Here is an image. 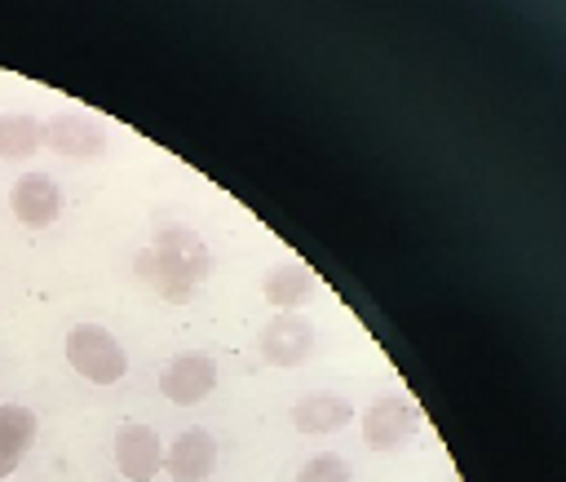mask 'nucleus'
Segmentation results:
<instances>
[{"label":"nucleus","mask_w":566,"mask_h":482,"mask_svg":"<svg viewBox=\"0 0 566 482\" xmlns=\"http://www.w3.org/2000/svg\"><path fill=\"white\" fill-rule=\"evenodd\" d=\"M133 274H137L155 296H164V301H172V305H186V301L195 296V287L212 274V252H208V243H203L190 226L168 221V226L155 230L150 248H142V252L133 256Z\"/></svg>","instance_id":"1"},{"label":"nucleus","mask_w":566,"mask_h":482,"mask_svg":"<svg viewBox=\"0 0 566 482\" xmlns=\"http://www.w3.org/2000/svg\"><path fill=\"white\" fill-rule=\"evenodd\" d=\"M66 363H71V371H80L93 385H115L128 371L124 345L102 323H75L66 332Z\"/></svg>","instance_id":"2"},{"label":"nucleus","mask_w":566,"mask_h":482,"mask_svg":"<svg viewBox=\"0 0 566 482\" xmlns=\"http://www.w3.org/2000/svg\"><path fill=\"white\" fill-rule=\"evenodd\" d=\"M318 345V332L301 314H274L261 327V358L270 367H301Z\"/></svg>","instance_id":"3"},{"label":"nucleus","mask_w":566,"mask_h":482,"mask_svg":"<svg viewBox=\"0 0 566 482\" xmlns=\"http://www.w3.org/2000/svg\"><path fill=\"white\" fill-rule=\"evenodd\" d=\"M212 385H217V363H212L208 354H199V349L168 358L164 371H159V394H164L168 402H177V407L203 402V398L212 394Z\"/></svg>","instance_id":"4"},{"label":"nucleus","mask_w":566,"mask_h":482,"mask_svg":"<svg viewBox=\"0 0 566 482\" xmlns=\"http://www.w3.org/2000/svg\"><path fill=\"white\" fill-rule=\"evenodd\" d=\"M44 146H53L66 159H97L106 155V128L80 111H62L53 119H44Z\"/></svg>","instance_id":"5"},{"label":"nucleus","mask_w":566,"mask_h":482,"mask_svg":"<svg viewBox=\"0 0 566 482\" xmlns=\"http://www.w3.org/2000/svg\"><path fill=\"white\" fill-rule=\"evenodd\" d=\"M9 208H13V217H18L22 226L40 230V226H53V221H57V212H62V190H57V181H53L49 172H22V177L13 181V190H9Z\"/></svg>","instance_id":"6"},{"label":"nucleus","mask_w":566,"mask_h":482,"mask_svg":"<svg viewBox=\"0 0 566 482\" xmlns=\"http://www.w3.org/2000/svg\"><path fill=\"white\" fill-rule=\"evenodd\" d=\"M212 464H217V442H212V433L199 429V425L181 429V433L164 447V469H168L172 482H203V478L212 473Z\"/></svg>","instance_id":"7"},{"label":"nucleus","mask_w":566,"mask_h":482,"mask_svg":"<svg viewBox=\"0 0 566 482\" xmlns=\"http://www.w3.org/2000/svg\"><path fill=\"white\" fill-rule=\"evenodd\" d=\"M115 464L128 482H150L159 469H164V442L150 425H124L115 433Z\"/></svg>","instance_id":"8"},{"label":"nucleus","mask_w":566,"mask_h":482,"mask_svg":"<svg viewBox=\"0 0 566 482\" xmlns=\"http://www.w3.org/2000/svg\"><path fill=\"white\" fill-rule=\"evenodd\" d=\"M411 407L398 394H380L371 398V407L363 411V442L371 451H398L411 438Z\"/></svg>","instance_id":"9"},{"label":"nucleus","mask_w":566,"mask_h":482,"mask_svg":"<svg viewBox=\"0 0 566 482\" xmlns=\"http://www.w3.org/2000/svg\"><path fill=\"white\" fill-rule=\"evenodd\" d=\"M349 420H354V402L340 398V394H332V389L305 394V398H296V407H292V425H296L301 433H336V429H345Z\"/></svg>","instance_id":"10"},{"label":"nucleus","mask_w":566,"mask_h":482,"mask_svg":"<svg viewBox=\"0 0 566 482\" xmlns=\"http://www.w3.org/2000/svg\"><path fill=\"white\" fill-rule=\"evenodd\" d=\"M35 442V411L18 402H0V478H9Z\"/></svg>","instance_id":"11"},{"label":"nucleus","mask_w":566,"mask_h":482,"mask_svg":"<svg viewBox=\"0 0 566 482\" xmlns=\"http://www.w3.org/2000/svg\"><path fill=\"white\" fill-rule=\"evenodd\" d=\"M261 292H265V301H270L279 314H292V310L305 305V296L314 292V279H310L305 265H296V261H279V265L265 270Z\"/></svg>","instance_id":"12"},{"label":"nucleus","mask_w":566,"mask_h":482,"mask_svg":"<svg viewBox=\"0 0 566 482\" xmlns=\"http://www.w3.org/2000/svg\"><path fill=\"white\" fill-rule=\"evenodd\" d=\"M44 146V119L35 115H0V159H27Z\"/></svg>","instance_id":"13"},{"label":"nucleus","mask_w":566,"mask_h":482,"mask_svg":"<svg viewBox=\"0 0 566 482\" xmlns=\"http://www.w3.org/2000/svg\"><path fill=\"white\" fill-rule=\"evenodd\" d=\"M354 473H349V464L336 455V451H318V455H310L305 464H301V473H296V482H349Z\"/></svg>","instance_id":"14"}]
</instances>
